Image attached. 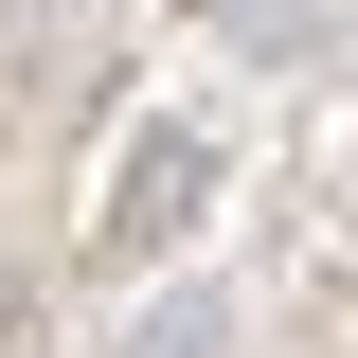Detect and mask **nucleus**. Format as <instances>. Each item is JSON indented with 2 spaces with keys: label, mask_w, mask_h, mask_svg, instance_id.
I'll return each mask as SVG.
<instances>
[{
  "label": "nucleus",
  "mask_w": 358,
  "mask_h": 358,
  "mask_svg": "<svg viewBox=\"0 0 358 358\" xmlns=\"http://www.w3.org/2000/svg\"><path fill=\"white\" fill-rule=\"evenodd\" d=\"M215 18H233L251 54H305V36H322V0H215Z\"/></svg>",
  "instance_id": "7ed1b4c3"
},
{
  "label": "nucleus",
  "mask_w": 358,
  "mask_h": 358,
  "mask_svg": "<svg viewBox=\"0 0 358 358\" xmlns=\"http://www.w3.org/2000/svg\"><path fill=\"white\" fill-rule=\"evenodd\" d=\"M126 358H251V305H233V287H179V305L126 322Z\"/></svg>",
  "instance_id": "f03ea898"
},
{
  "label": "nucleus",
  "mask_w": 358,
  "mask_h": 358,
  "mask_svg": "<svg viewBox=\"0 0 358 358\" xmlns=\"http://www.w3.org/2000/svg\"><path fill=\"white\" fill-rule=\"evenodd\" d=\"M215 179H233V126H215V108H143L126 162H108V197H90V268H162L179 233L215 215Z\"/></svg>",
  "instance_id": "f257e3e1"
}]
</instances>
